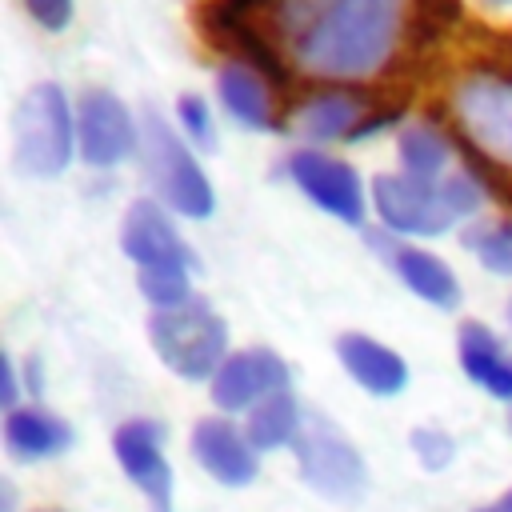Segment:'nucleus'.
Returning <instances> with one entry per match:
<instances>
[{
    "mask_svg": "<svg viewBox=\"0 0 512 512\" xmlns=\"http://www.w3.org/2000/svg\"><path fill=\"white\" fill-rule=\"evenodd\" d=\"M24 8L32 12L36 24H44L48 32H60L72 20V0H24Z\"/></svg>",
    "mask_w": 512,
    "mask_h": 512,
    "instance_id": "obj_26",
    "label": "nucleus"
},
{
    "mask_svg": "<svg viewBox=\"0 0 512 512\" xmlns=\"http://www.w3.org/2000/svg\"><path fill=\"white\" fill-rule=\"evenodd\" d=\"M296 456L312 488H320L332 500H356L364 492V464L360 452L328 424L312 420L296 436Z\"/></svg>",
    "mask_w": 512,
    "mask_h": 512,
    "instance_id": "obj_7",
    "label": "nucleus"
},
{
    "mask_svg": "<svg viewBox=\"0 0 512 512\" xmlns=\"http://www.w3.org/2000/svg\"><path fill=\"white\" fill-rule=\"evenodd\" d=\"M120 244L128 252V260L140 272H160V268H176L188 272L192 268V252L180 240V232L172 228V220L160 212V204L152 200H136L124 212V228H120Z\"/></svg>",
    "mask_w": 512,
    "mask_h": 512,
    "instance_id": "obj_9",
    "label": "nucleus"
},
{
    "mask_svg": "<svg viewBox=\"0 0 512 512\" xmlns=\"http://www.w3.org/2000/svg\"><path fill=\"white\" fill-rule=\"evenodd\" d=\"M160 444H164V432L152 420H128L112 436V448H116L120 468L148 496L152 512H172V468H168Z\"/></svg>",
    "mask_w": 512,
    "mask_h": 512,
    "instance_id": "obj_11",
    "label": "nucleus"
},
{
    "mask_svg": "<svg viewBox=\"0 0 512 512\" xmlns=\"http://www.w3.org/2000/svg\"><path fill=\"white\" fill-rule=\"evenodd\" d=\"M336 356H340V364L352 372V380H356L360 388H368L372 396H396V392L408 384L404 360H400L392 348L376 344L372 336H360V332L340 336V340H336Z\"/></svg>",
    "mask_w": 512,
    "mask_h": 512,
    "instance_id": "obj_14",
    "label": "nucleus"
},
{
    "mask_svg": "<svg viewBox=\"0 0 512 512\" xmlns=\"http://www.w3.org/2000/svg\"><path fill=\"white\" fill-rule=\"evenodd\" d=\"M412 448H416V456L424 460V468H444V464L452 460V440L440 436L436 428H416V432H412Z\"/></svg>",
    "mask_w": 512,
    "mask_h": 512,
    "instance_id": "obj_25",
    "label": "nucleus"
},
{
    "mask_svg": "<svg viewBox=\"0 0 512 512\" xmlns=\"http://www.w3.org/2000/svg\"><path fill=\"white\" fill-rule=\"evenodd\" d=\"M176 112H180V124H184V132L192 136V144H200V148H212L216 144V136H212V116H208V104L200 100V96H180V104H176Z\"/></svg>",
    "mask_w": 512,
    "mask_h": 512,
    "instance_id": "obj_24",
    "label": "nucleus"
},
{
    "mask_svg": "<svg viewBox=\"0 0 512 512\" xmlns=\"http://www.w3.org/2000/svg\"><path fill=\"white\" fill-rule=\"evenodd\" d=\"M508 320H512V304H508Z\"/></svg>",
    "mask_w": 512,
    "mask_h": 512,
    "instance_id": "obj_31",
    "label": "nucleus"
},
{
    "mask_svg": "<svg viewBox=\"0 0 512 512\" xmlns=\"http://www.w3.org/2000/svg\"><path fill=\"white\" fill-rule=\"evenodd\" d=\"M460 364L468 380H476L484 392H492L496 400H512V352L496 340L492 328L484 324L460 328Z\"/></svg>",
    "mask_w": 512,
    "mask_h": 512,
    "instance_id": "obj_16",
    "label": "nucleus"
},
{
    "mask_svg": "<svg viewBox=\"0 0 512 512\" xmlns=\"http://www.w3.org/2000/svg\"><path fill=\"white\" fill-rule=\"evenodd\" d=\"M300 436V408L288 392H276L268 400H260L252 412H248V440L252 448L268 452V448H280V444H296Z\"/></svg>",
    "mask_w": 512,
    "mask_h": 512,
    "instance_id": "obj_20",
    "label": "nucleus"
},
{
    "mask_svg": "<svg viewBox=\"0 0 512 512\" xmlns=\"http://www.w3.org/2000/svg\"><path fill=\"white\" fill-rule=\"evenodd\" d=\"M216 92L220 104L248 128H272V96H268V80L244 64H224L216 76Z\"/></svg>",
    "mask_w": 512,
    "mask_h": 512,
    "instance_id": "obj_19",
    "label": "nucleus"
},
{
    "mask_svg": "<svg viewBox=\"0 0 512 512\" xmlns=\"http://www.w3.org/2000/svg\"><path fill=\"white\" fill-rule=\"evenodd\" d=\"M76 140L80 156L92 168H112L136 148V124L132 112L112 96V92H88L76 112Z\"/></svg>",
    "mask_w": 512,
    "mask_h": 512,
    "instance_id": "obj_8",
    "label": "nucleus"
},
{
    "mask_svg": "<svg viewBox=\"0 0 512 512\" xmlns=\"http://www.w3.org/2000/svg\"><path fill=\"white\" fill-rule=\"evenodd\" d=\"M148 336H152V348L156 356L184 380H204V376H216L220 364L228 360L224 348H228V328L224 320L200 304V300H188L180 308H168V312H156L148 320Z\"/></svg>",
    "mask_w": 512,
    "mask_h": 512,
    "instance_id": "obj_3",
    "label": "nucleus"
},
{
    "mask_svg": "<svg viewBox=\"0 0 512 512\" xmlns=\"http://www.w3.org/2000/svg\"><path fill=\"white\" fill-rule=\"evenodd\" d=\"M372 124L376 120L368 116V100L356 92H320L296 112V128L308 140H344Z\"/></svg>",
    "mask_w": 512,
    "mask_h": 512,
    "instance_id": "obj_15",
    "label": "nucleus"
},
{
    "mask_svg": "<svg viewBox=\"0 0 512 512\" xmlns=\"http://www.w3.org/2000/svg\"><path fill=\"white\" fill-rule=\"evenodd\" d=\"M144 168H148L156 196L168 208H176L180 216L200 220L216 208V192H212L204 168L196 164L192 148L160 120V112L144 116Z\"/></svg>",
    "mask_w": 512,
    "mask_h": 512,
    "instance_id": "obj_4",
    "label": "nucleus"
},
{
    "mask_svg": "<svg viewBox=\"0 0 512 512\" xmlns=\"http://www.w3.org/2000/svg\"><path fill=\"white\" fill-rule=\"evenodd\" d=\"M412 0H276L268 28L284 56L324 80H364L380 72L404 28Z\"/></svg>",
    "mask_w": 512,
    "mask_h": 512,
    "instance_id": "obj_1",
    "label": "nucleus"
},
{
    "mask_svg": "<svg viewBox=\"0 0 512 512\" xmlns=\"http://www.w3.org/2000/svg\"><path fill=\"white\" fill-rule=\"evenodd\" d=\"M500 508H504V512H512V488L504 492V504H500Z\"/></svg>",
    "mask_w": 512,
    "mask_h": 512,
    "instance_id": "obj_28",
    "label": "nucleus"
},
{
    "mask_svg": "<svg viewBox=\"0 0 512 512\" xmlns=\"http://www.w3.org/2000/svg\"><path fill=\"white\" fill-rule=\"evenodd\" d=\"M192 452L204 464V472L228 488H240L256 476V448L248 432H240L220 416H208L192 428Z\"/></svg>",
    "mask_w": 512,
    "mask_h": 512,
    "instance_id": "obj_13",
    "label": "nucleus"
},
{
    "mask_svg": "<svg viewBox=\"0 0 512 512\" xmlns=\"http://www.w3.org/2000/svg\"><path fill=\"white\" fill-rule=\"evenodd\" d=\"M4 404H8V408L16 404V368H12L8 356H4Z\"/></svg>",
    "mask_w": 512,
    "mask_h": 512,
    "instance_id": "obj_27",
    "label": "nucleus"
},
{
    "mask_svg": "<svg viewBox=\"0 0 512 512\" xmlns=\"http://www.w3.org/2000/svg\"><path fill=\"white\" fill-rule=\"evenodd\" d=\"M72 432L64 420L40 412V408H12L4 420V444L16 460H44L68 448Z\"/></svg>",
    "mask_w": 512,
    "mask_h": 512,
    "instance_id": "obj_18",
    "label": "nucleus"
},
{
    "mask_svg": "<svg viewBox=\"0 0 512 512\" xmlns=\"http://www.w3.org/2000/svg\"><path fill=\"white\" fill-rule=\"evenodd\" d=\"M484 512H504V508H484Z\"/></svg>",
    "mask_w": 512,
    "mask_h": 512,
    "instance_id": "obj_29",
    "label": "nucleus"
},
{
    "mask_svg": "<svg viewBox=\"0 0 512 512\" xmlns=\"http://www.w3.org/2000/svg\"><path fill=\"white\" fill-rule=\"evenodd\" d=\"M456 136H464L488 160L512 168V80L496 72H472L452 92Z\"/></svg>",
    "mask_w": 512,
    "mask_h": 512,
    "instance_id": "obj_5",
    "label": "nucleus"
},
{
    "mask_svg": "<svg viewBox=\"0 0 512 512\" xmlns=\"http://www.w3.org/2000/svg\"><path fill=\"white\" fill-rule=\"evenodd\" d=\"M464 244L480 256L484 268L512 276V224H488V228H472L464 236Z\"/></svg>",
    "mask_w": 512,
    "mask_h": 512,
    "instance_id": "obj_22",
    "label": "nucleus"
},
{
    "mask_svg": "<svg viewBox=\"0 0 512 512\" xmlns=\"http://www.w3.org/2000/svg\"><path fill=\"white\" fill-rule=\"evenodd\" d=\"M392 260V268L400 272V280L428 304L436 308H456L460 304V284L452 276V268L444 260H436L432 252L424 248H412V244H380Z\"/></svg>",
    "mask_w": 512,
    "mask_h": 512,
    "instance_id": "obj_17",
    "label": "nucleus"
},
{
    "mask_svg": "<svg viewBox=\"0 0 512 512\" xmlns=\"http://www.w3.org/2000/svg\"><path fill=\"white\" fill-rule=\"evenodd\" d=\"M140 292L156 304V312L180 308V304H188V272H176V268L140 272Z\"/></svg>",
    "mask_w": 512,
    "mask_h": 512,
    "instance_id": "obj_23",
    "label": "nucleus"
},
{
    "mask_svg": "<svg viewBox=\"0 0 512 512\" xmlns=\"http://www.w3.org/2000/svg\"><path fill=\"white\" fill-rule=\"evenodd\" d=\"M396 152H400L404 172L416 176V180H428V184H436V176H440L444 164H448V140H444L432 124H412V128H404L400 140H396Z\"/></svg>",
    "mask_w": 512,
    "mask_h": 512,
    "instance_id": "obj_21",
    "label": "nucleus"
},
{
    "mask_svg": "<svg viewBox=\"0 0 512 512\" xmlns=\"http://www.w3.org/2000/svg\"><path fill=\"white\" fill-rule=\"evenodd\" d=\"M492 4H512V0H492Z\"/></svg>",
    "mask_w": 512,
    "mask_h": 512,
    "instance_id": "obj_30",
    "label": "nucleus"
},
{
    "mask_svg": "<svg viewBox=\"0 0 512 512\" xmlns=\"http://www.w3.org/2000/svg\"><path fill=\"white\" fill-rule=\"evenodd\" d=\"M72 116L56 84H32L12 112V152L24 176H56L72 160Z\"/></svg>",
    "mask_w": 512,
    "mask_h": 512,
    "instance_id": "obj_2",
    "label": "nucleus"
},
{
    "mask_svg": "<svg viewBox=\"0 0 512 512\" xmlns=\"http://www.w3.org/2000/svg\"><path fill=\"white\" fill-rule=\"evenodd\" d=\"M284 384H288V364L268 348H248L220 364V372L212 376V400L224 412L256 408L260 400L284 392Z\"/></svg>",
    "mask_w": 512,
    "mask_h": 512,
    "instance_id": "obj_12",
    "label": "nucleus"
},
{
    "mask_svg": "<svg viewBox=\"0 0 512 512\" xmlns=\"http://www.w3.org/2000/svg\"><path fill=\"white\" fill-rule=\"evenodd\" d=\"M372 204H376L384 228H392L400 236H440L456 220L440 184L416 180L408 172L376 176L372 180Z\"/></svg>",
    "mask_w": 512,
    "mask_h": 512,
    "instance_id": "obj_6",
    "label": "nucleus"
},
{
    "mask_svg": "<svg viewBox=\"0 0 512 512\" xmlns=\"http://www.w3.org/2000/svg\"><path fill=\"white\" fill-rule=\"evenodd\" d=\"M288 172H292V180L300 184V192H304L312 204H320L324 212L340 216L344 224H360V220H364L360 176H356L344 160L324 156V152H292Z\"/></svg>",
    "mask_w": 512,
    "mask_h": 512,
    "instance_id": "obj_10",
    "label": "nucleus"
}]
</instances>
